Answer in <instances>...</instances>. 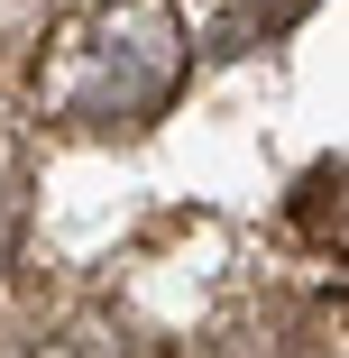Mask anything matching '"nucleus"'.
<instances>
[{
  "instance_id": "f257e3e1",
  "label": "nucleus",
  "mask_w": 349,
  "mask_h": 358,
  "mask_svg": "<svg viewBox=\"0 0 349 358\" xmlns=\"http://www.w3.org/2000/svg\"><path fill=\"white\" fill-rule=\"evenodd\" d=\"M184 64H193V37L175 19V0H101L64 37L55 74H46V110L64 129H92V138L148 129L184 92Z\"/></svg>"
},
{
  "instance_id": "f03ea898",
  "label": "nucleus",
  "mask_w": 349,
  "mask_h": 358,
  "mask_svg": "<svg viewBox=\"0 0 349 358\" xmlns=\"http://www.w3.org/2000/svg\"><path fill=\"white\" fill-rule=\"evenodd\" d=\"M294 221H304L313 248L349 257V157H322V166L294 184Z\"/></svg>"
},
{
  "instance_id": "7ed1b4c3",
  "label": "nucleus",
  "mask_w": 349,
  "mask_h": 358,
  "mask_svg": "<svg viewBox=\"0 0 349 358\" xmlns=\"http://www.w3.org/2000/svg\"><path fill=\"white\" fill-rule=\"evenodd\" d=\"M37 358H148V349H138L120 322H74V331H55Z\"/></svg>"
},
{
  "instance_id": "20e7f679",
  "label": "nucleus",
  "mask_w": 349,
  "mask_h": 358,
  "mask_svg": "<svg viewBox=\"0 0 349 358\" xmlns=\"http://www.w3.org/2000/svg\"><path fill=\"white\" fill-rule=\"evenodd\" d=\"M19 221H28V166H19L10 138H0V266H10V248H19Z\"/></svg>"
},
{
  "instance_id": "39448f33",
  "label": "nucleus",
  "mask_w": 349,
  "mask_h": 358,
  "mask_svg": "<svg viewBox=\"0 0 349 358\" xmlns=\"http://www.w3.org/2000/svg\"><path fill=\"white\" fill-rule=\"evenodd\" d=\"M46 10H55V0H0V55H10V46H28Z\"/></svg>"
},
{
  "instance_id": "423d86ee",
  "label": "nucleus",
  "mask_w": 349,
  "mask_h": 358,
  "mask_svg": "<svg viewBox=\"0 0 349 358\" xmlns=\"http://www.w3.org/2000/svg\"><path fill=\"white\" fill-rule=\"evenodd\" d=\"M340 322H349V294H340Z\"/></svg>"
}]
</instances>
